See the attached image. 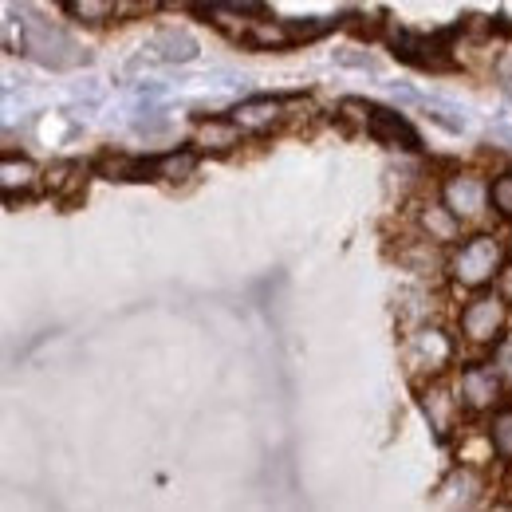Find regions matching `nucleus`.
<instances>
[{"mask_svg":"<svg viewBox=\"0 0 512 512\" xmlns=\"http://www.w3.org/2000/svg\"><path fill=\"white\" fill-rule=\"evenodd\" d=\"M197 170V150H174V154H162L158 158V178L166 182H186Z\"/></svg>","mask_w":512,"mask_h":512,"instance_id":"obj_16","label":"nucleus"},{"mask_svg":"<svg viewBox=\"0 0 512 512\" xmlns=\"http://www.w3.org/2000/svg\"><path fill=\"white\" fill-rule=\"evenodd\" d=\"M493 367L501 371L505 386L512 390V335H501V343L493 347Z\"/></svg>","mask_w":512,"mask_h":512,"instance_id":"obj_19","label":"nucleus"},{"mask_svg":"<svg viewBox=\"0 0 512 512\" xmlns=\"http://www.w3.org/2000/svg\"><path fill=\"white\" fill-rule=\"evenodd\" d=\"M245 44L256 48V52H284V48H296L292 20H253V28L245 32Z\"/></svg>","mask_w":512,"mask_h":512,"instance_id":"obj_13","label":"nucleus"},{"mask_svg":"<svg viewBox=\"0 0 512 512\" xmlns=\"http://www.w3.org/2000/svg\"><path fill=\"white\" fill-rule=\"evenodd\" d=\"M241 134L245 130L237 127V119H205L193 130V150L197 154H229L241 146Z\"/></svg>","mask_w":512,"mask_h":512,"instance_id":"obj_10","label":"nucleus"},{"mask_svg":"<svg viewBox=\"0 0 512 512\" xmlns=\"http://www.w3.org/2000/svg\"><path fill=\"white\" fill-rule=\"evenodd\" d=\"M67 8L87 24H103L119 12V0H67Z\"/></svg>","mask_w":512,"mask_h":512,"instance_id":"obj_17","label":"nucleus"},{"mask_svg":"<svg viewBox=\"0 0 512 512\" xmlns=\"http://www.w3.org/2000/svg\"><path fill=\"white\" fill-rule=\"evenodd\" d=\"M339 111H343L347 119H355V123L367 130L371 138H379L383 146L418 150V134L410 130V123H406L402 115H394V111H383V107H375V103H363V99H347Z\"/></svg>","mask_w":512,"mask_h":512,"instance_id":"obj_4","label":"nucleus"},{"mask_svg":"<svg viewBox=\"0 0 512 512\" xmlns=\"http://www.w3.org/2000/svg\"><path fill=\"white\" fill-rule=\"evenodd\" d=\"M390 48H394L398 60H406V64L414 67H430V71L449 67L446 44L442 40H430V36H418V32H394L390 36Z\"/></svg>","mask_w":512,"mask_h":512,"instance_id":"obj_8","label":"nucleus"},{"mask_svg":"<svg viewBox=\"0 0 512 512\" xmlns=\"http://www.w3.org/2000/svg\"><path fill=\"white\" fill-rule=\"evenodd\" d=\"M457 327H461V339L465 343H473V347H497L501 335H505V327H509V300L501 296V288L497 292H485L481 288L461 308Z\"/></svg>","mask_w":512,"mask_h":512,"instance_id":"obj_2","label":"nucleus"},{"mask_svg":"<svg viewBox=\"0 0 512 512\" xmlns=\"http://www.w3.org/2000/svg\"><path fill=\"white\" fill-rule=\"evenodd\" d=\"M284 111H288L284 99H245V103L233 111V119H237V127L245 130V134H260V130L276 127V123L284 119Z\"/></svg>","mask_w":512,"mask_h":512,"instance_id":"obj_11","label":"nucleus"},{"mask_svg":"<svg viewBox=\"0 0 512 512\" xmlns=\"http://www.w3.org/2000/svg\"><path fill=\"white\" fill-rule=\"evenodd\" d=\"M489 442L497 449L501 461H512V406H497L493 410V422H489Z\"/></svg>","mask_w":512,"mask_h":512,"instance_id":"obj_15","label":"nucleus"},{"mask_svg":"<svg viewBox=\"0 0 512 512\" xmlns=\"http://www.w3.org/2000/svg\"><path fill=\"white\" fill-rule=\"evenodd\" d=\"M418 229L426 233V241H430V245H457V241H461L465 221L449 209L446 201H430V205H422V209H418Z\"/></svg>","mask_w":512,"mask_h":512,"instance_id":"obj_9","label":"nucleus"},{"mask_svg":"<svg viewBox=\"0 0 512 512\" xmlns=\"http://www.w3.org/2000/svg\"><path fill=\"white\" fill-rule=\"evenodd\" d=\"M489 186L493 182H485L481 174H449L446 182H442V201H446L465 225H477L493 209Z\"/></svg>","mask_w":512,"mask_h":512,"instance_id":"obj_5","label":"nucleus"},{"mask_svg":"<svg viewBox=\"0 0 512 512\" xmlns=\"http://www.w3.org/2000/svg\"><path fill=\"white\" fill-rule=\"evenodd\" d=\"M40 182V170L28 162V158H4V166H0V186H4V193L8 197H16V190L20 193H28L32 186Z\"/></svg>","mask_w":512,"mask_h":512,"instance_id":"obj_14","label":"nucleus"},{"mask_svg":"<svg viewBox=\"0 0 512 512\" xmlns=\"http://www.w3.org/2000/svg\"><path fill=\"white\" fill-rule=\"evenodd\" d=\"M509 253H512V241H509Z\"/></svg>","mask_w":512,"mask_h":512,"instance_id":"obj_21","label":"nucleus"},{"mask_svg":"<svg viewBox=\"0 0 512 512\" xmlns=\"http://www.w3.org/2000/svg\"><path fill=\"white\" fill-rule=\"evenodd\" d=\"M497 288H501V296L512 304V264L509 268H501V276H497Z\"/></svg>","mask_w":512,"mask_h":512,"instance_id":"obj_20","label":"nucleus"},{"mask_svg":"<svg viewBox=\"0 0 512 512\" xmlns=\"http://www.w3.org/2000/svg\"><path fill=\"white\" fill-rule=\"evenodd\" d=\"M489 197H493L497 217H509V221H512V170H509V174H501V178H493Z\"/></svg>","mask_w":512,"mask_h":512,"instance_id":"obj_18","label":"nucleus"},{"mask_svg":"<svg viewBox=\"0 0 512 512\" xmlns=\"http://www.w3.org/2000/svg\"><path fill=\"white\" fill-rule=\"evenodd\" d=\"M461 394H457V386H446L442 379H430V386H422V414H426V422H430V430L438 434V438H446L457 430V418H461Z\"/></svg>","mask_w":512,"mask_h":512,"instance_id":"obj_7","label":"nucleus"},{"mask_svg":"<svg viewBox=\"0 0 512 512\" xmlns=\"http://www.w3.org/2000/svg\"><path fill=\"white\" fill-rule=\"evenodd\" d=\"M501 268H505V253H501V245H497L493 237H485V233L461 241L457 253L449 256V276H453L461 288H473V292L489 288V284L501 276Z\"/></svg>","mask_w":512,"mask_h":512,"instance_id":"obj_1","label":"nucleus"},{"mask_svg":"<svg viewBox=\"0 0 512 512\" xmlns=\"http://www.w3.org/2000/svg\"><path fill=\"white\" fill-rule=\"evenodd\" d=\"M406 371L410 375H426V379H438L446 367H453L457 359V343L453 335H446L442 327H418L410 339H406Z\"/></svg>","mask_w":512,"mask_h":512,"instance_id":"obj_3","label":"nucleus"},{"mask_svg":"<svg viewBox=\"0 0 512 512\" xmlns=\"http://www.w3.org/2000/svg\"><path fill=\"white\" fill-rule=\"evenodd\" d=\"M477 493H481V473H477V465L461 461L446 481H442V489H438V505H473Z\"/></svg>","mask_w":512,"mask_h":512,"instance_id":"obj_12","label":"nucleus"},{"mask_svg":"<svg viewBox=\"0 0 512 512\" xmlns=\"http://www.w3.org/2000/svg\"><path fill=\"white\" fill-rule=\"evenodd\" d=\"M505 390H509V386H505L501 371H497L493 363H469V367L457 371V394H461L465 410H477V414L497 410Z\"/></svg>","mask_w":512,"mask_h":512,"instance_id":"obj_6","label":"nucleus"}]
</instances>
